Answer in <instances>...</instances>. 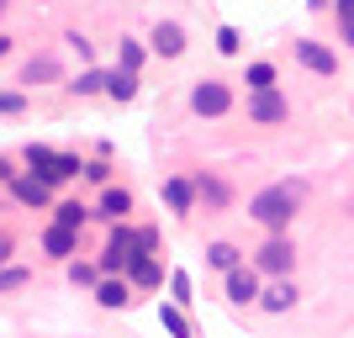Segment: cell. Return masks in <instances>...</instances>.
<instances>
[{
    "mask_svg": "<svg viewBox=\"0 0 354 338\" xmlns=\"http://www.w3.org/2000/svg\"><path fill=\"white\" fill-rule=\"evenodd\" d=\"M233 106V90L222 85V79H201V85L191 90V111L196 117H222Z\"/></svg>",
    "mask_w": 354,
    "mask_h": 338,
    "instance_id": "6",
    "label": "cell"
},
{
    "mask_svg": "<svg viewBox=\"0 0 354 338\" xmlns=\"http://www.w3.org/2000/svg\"><path fill=\"white\" fill-rule=\"evenodd\" d=\"M307 6H312V11H323V6H328V0H307Z\"/></svg>",
    "mask_w": 354,
    "mask_h": 338,
    "instance_id": "35",
    "label": "cell"
},
{
    "mask_svg": "<svg viewBox=\"0 0 354 338\" xmlns=\"http://www.w3.org/2000/svg\"><path fill=\"white\" fill-rule=\"evenodd\" d=\"M127 275H133L138 285H159V259H153V254H133Z\"/></svg>",
    "mask_w": 354,
    "mask_h": 338,
    "instance_id": "14",
    "label": "cell"
},
{
    "mask_svg": "<svg viewBox=\"0 0 354 338\" xmlns=\"http://www.w3.org/2000/svg\"><path fill=\"white\" fill-rule=\"evenodd\" d=\"M164 201H169V212H180V217H185V212H191V201H196V185L191 180H164Z\"/></svg>",
    "mask_w": 354,
    "mask_h": 338,
    "instance_id": "10",
    "label": "cell"
},
{
    "mask_svg": "<svg viewBox=\"0 0 354 338\" xmlns=\"http://www.w3.org/2000/svg\"><path fill=\"white\" fill-rule=\"evenodd\" d=\"M159 323H164L169 338H191V323H185V312H180V307H159Z\"/></svg>",
    "mask_w": 354,
    "mask_h": 338,
    "instance_id": "18",
    "label": "cell"
},
{
    "mask_svg": "<svg viewBox=\"0 0 354 338\" xmlns=\"http://www.w3.org/2000/svg\"><path fill=\"white\" fill-rule=\"evenodd\" d=\"M148 48H153L159 59H180V53H185V27H180V21H159L153 37H148Z\"/></svg>",
    "mask_w": 354,
    "mask_h": 338,
    "instance_id": "8",
    "label": "cell"
},
{
    "mask_svg": "<svg viewBox=\"0 0 354 338\" xmlns=\"http://www.w3.org/2000/svg\"><path fill=\"white\" fill-rule=\"evenodd\" d=\"M333 11H339V21H354V0H333Z\"/></svg>",
    "mask_w": 354,
    "mask_h": 338,
    "instance_id": "30",
    "label": "cell"
},
{
    "mask_svg": "<svg viewBox=\"0 0 354 338\" xmlns=\"http://www.w3.org/2000/svg\"><path fill=\"white\" fill-rule=\"evenodd\" d=\"M0 111H6V117L27 111V95H16V90H0Z\"/></svg>",
    "mask_w": 354,
    "mask_h": 338,
    "instance_id": "27",
    "label": "cell"
},
{
    "mask_svg": "<svg viewBox=\"0 0 354 338\" xmlns=\"http://www.w3.org/2000/svg\"><path fill=\"white\" fill-rule=\"evenodd\" d=\"M59 227H85V206L80 201H59Z\"/></svg>",
    "mask_w": 354,
    "mask_h": 338,
    "instance_id": "23",
    "label": "cell"
},
{
    "mask_svg": "<svg viewBox=\"0 0 354 338\" xmlns=\"http://www.w3.org/2000/svg\"><path fill=\"white\" fill-rule=\"evenodd\" d=\"M69 90H74V95H101V90H106V69H85Z\"/></svg>",
    "mask_w": 354,
    "mask_h": 338,
    "instance_id": "19",
    "label": "cell"
},
{
    "mask_svg": "<svg viewBox=\"0 0 354 338\" xmlns=\"http://www.w3.org/2000/svg\"><path fill=\"white\" fill-rule=\"evenodd\" d=\"M0 180H11V164H6V159H0Z\"/></svg>",
    "mask_w": 354,
    "mask_h": 338,
    "instance_id": "34",
    "label": "cell"
},
{
    "mask_svg": "<svg viewBox=\"0 0 354 338\" xmlns=\"http://www.w3.org/2000/svg\"><path fill=\"white\" fill-rule=\"evenodd\" d=\"M169 301H175V307H191V275H185V270H175V275H169Z\"/></svg>",
    "mask_w": 354,
    "mask_h": 338,
    "instance_id": "22",
    "label": "cell"
},
{
    "mask_svg": "<svg viewBox=\"0 0 354 338\" xmlns=\"http://www.w3.org/2000/svg\"><path fill=\"white\" fill-rule=\"evenodd\" d=\"M16 285H27V270H0V291H16Z\"/></svg>",
    "mask_w": 354,
    "mask_h": 338,
    "instance_id": "29",
    "label": "cell"
},
{
    "mask_svg": "<svg viewBox=\"0 0 354 338\" xmlns=\"http://www.w3.org/2000/svg\"><path fill=\"white\" fill-rule=\"evenodd\" d=\"M0 11H6V0H0Z\"/></svg>",
    "mask_w": 354,
    "mask_h": 338,
    "instance_id": "36",
    "label": "cell"
},
{
    "mask_svg": "<svg viewBox=\"0 0 354 338\" xmlns=\"http://www.w3.org/2000/svg\"><path fill=\"white\" fill-rule=\"evenodd\" d=\"M106 95H111V101H133V95H138V69L106 74Z\"/></svg>",
    "mask_w": 354,
    "mask_h": 338,
    "instance_id": "11",
    "label": "cell"
},
{
    "mask_svg": "<svg viewBox=\"0 0 354 338\" xmlns=\"http://www.w3.org/2000/svg\"><path fill=\"white\" fill-rule=\"evenodd\" d=\"M53 74H59V64H53V59H32L27 69H21V85H37V79H53Z\"/></svg>",
    "mask_w": 354,
    "mask_h": 338,
    "instance_id": "21",
    "label": "cell"
},
{
    "mask_svg": "<svg viewBox=\"0 0 354 338\" xmlns=\"http://www.w3.org/2000/svg\"><path fill=\"white\" fill-rule=\"evenodd\" d=\"M249 117L259 122V127H275V122L291 117V101H286L275 85H270V90H254V95H249Z\"/></svg>",
    "mask_w": 354,
    "mask_h": 338,
    "instance_id": "5",
    "label": "cell"
},
{
    "mask_svg": "<svg viewBox=\"0 0 354 338\" xmlns=\"http://www.w3.org/2000/svg\"><path fill=\"white\" fill-rule=\"evenodd\" d=\"M133 254H143V238H138L133 227H127V222H117V227H111V238H106L101 270H111V275H117V270H127V265H133Z\"/></svg>",
    "mask_w": 354,
    "mask_h": 338,
    "instance_id": "2",
    "label": "cell"
},
{
    "mask_svg": "<svg viewBox=\"0 0 354 338\" xmlns=\"http://www.w3.org/2000/svg\"><path fill=\"white\" fill-rule=\"evenodd\" d=\"M11 191H16V201H21V206H43V201H48V180L32 175V180H16Z\"/></svg>",
    "mask_w": 354,
    "mask_h": 338,
    "instance_id": "12",
    "label": "cell"
},
{
    "mask_svg": "<svg viewBox=\"0 0 354 338\" xmlns=\"http://www.w3.org/2000/svg\"><path fill=\"white\" fill-rule=\"evenodd\" d=\"M296 206H301V180H281V185H265V191L249 201V217L270 233H286L296 217Z\"/></svg>",
    "mask_w": 354,
    "mask_h": 338,
    "instance_id": "1",
    "label": "cell"
},
{
    "mask_svg": "<svg viewBox=\"0 0 354 338\" xmlns=\"http://www.w3.org/2000/svg\"><path fill=\"white\" fill-rule=\"evenodd\" d=\"M196 191L207 196L212 206H222V201H227V185H222V180H201V185H196Z\"/></svg>",
    "mask_w": 354,
    "mask_h": 338,
    "instance_id": "26",
    "label": "cell"
},
{
    "mask_svg": "<svg viewBox=\"0 0 354 338\" xmlns=\"http://www.w3.org/2000/svg\"><path fill=\"white\" fill-rule=\"evenodd\" d=\"M43 249L53 254V259H69V254H74V227H59V222H53L48 238H43Z\"/></svg>",
    "mask_w": 354,
    "mask_h": 338,
    "instance_id": "13",
    "label": "cell"
},
{
    "mask_svg": "<svg viewBox=\"0 0 354 338\" xmlns=\"http://www.w3.org/2000/svg\"><path fill=\"white\" fill-rule=\"evenodd\" d=\"M138 64H143V48H138V43H127V37H122V53H117V69H138Z\"/></svg>",
    "mask_w": 354,
    "mask_h": 338,
    "instance_id": "24",
    "label": "cell"
},
{
    "mask_svg": "<svg viewBox=\"0 0 354 338\" xmlns=\"http://www.w3.org/2000/svg\"><path fill=\"white\" fill-rule=\"evenodd\" d=\"M6 53H11V37H6V32H0V59H6Z\"/></svg>",
    "mask_w": 354,
    "mask_h": 338,
    "instance_id": "33",
    "label": "cell"
},
{
    "mask_svg": "<svg viewBox=\"0 0 354 338\" xmlns=\"http://www.w3.org/2000/svg\"><path fill=\"white\" fill-rule=\"evenodd\" d=\"M243 85H249V90H270V85H275V64H249Z\"/></svg>",
    "mask_w": 354,
    "mask_h": 338,
    "instance_id": "20",
    "label": "cell"
},
{
    "mask_svg": "<svg viewBox=\"0 0 354 338\" xmlns=\"http://www.w3.org/2000/svg\"><path fill=\"white\" fill-rule=\"evenodd\" d=\"M238 48H243L238 27H217V53H238Z\"/></svg>",
    "mask_w": 354,
    "mask_h": 338,
    "instance_id": "25",
    "label": "cell"
},
{
    "mask_svg": "<svg viewBox=\"0 0 354 338\" xmlns=\"http://www.w3.org/2000/svg\"><path fill=\"white\" fill-rule=\"evenodd\" d=\"M69 280H74V285H95V265H80V259H74V265H69Z\"/></svg>",
    "mask_w": 354,
    "mask_h": 338,
    "instance_id": "28",
    "label": "cell"
},
{
    "mask_svg": "<svg viewBox=\"0 0 354 338\" xmlns=\"http://www.w3.org/2000/svg\"><path fill=\"white\" fill-rule=\"evenodd\" d=\"M344 43H349V48H354V21H344Z\"/></svg>",
    "mask_w": 354,
    "mask_h": 338,
    "instance_id": "32",
    "label": "cell"
},
{
    "mask_svg": "<svg viewBox=\"0 0 354 338\" xmlns=\"http://www.w3.org/2000/svg\"><path fill=\"white\" fill-rule=\"evenodd\" d=\"M291 53H296V64H301V69L323 74V79H333V74H339V53H333V48H323L317 37H296Z\"/></svg>",
    "mask_w": 354,
    "mask_h": 338,
    "instance_id": "3",
    "label": "cell"
},
{
    "mask_svg": "<svg viewBox=\"0 0 354 338\" xmlns=\"http://www.w3.org/2000/svg\"><path fill=\"white\" fill-rule=\"evenodd\" d=\"M291 265H296V249H291L286 233H270V243L254 254V270H259V275H286Z\"/></svg>",
    "mask_w": 354,
    "mask_h": 338,
    "instance_id": "4",
    "label": "cell"
},
{
    "mask_svg": "<svg viewBox=\"0 0 354 338\" xmlns=\"http://www.w3.org/2000/svg\"><path fill=\"white\" fill-rule=\"evenodd\" d=\"M227 301H238V307L259 301V270L254 265H233L227 270Z\"/></svg>",
    "mask_w": 354,
    "mask_h": 338,
    "instance_id": "7",
    "label": "cell"
},
{
    "mask_svg": "<svg viewBox=\"0 0 354 338\" xmlns=\"http://www.w3.org/2000/svg\"><path fill=\"white\" fill-rule=\"evenodd\" d=\"M259 307H265V312H291L296 307V285H291V280H275L270 291H259Z\"/></svg>",
    "mask_w": 354,
    "mask_h": 338,
    "instance_id": "9",
    "label": "cell"
},
{
    "mask_svg": "<svg viewBox=\"0 0 354 338\" xmlns=\"http://www.w3.org/2000/svg\"><path fill=\"white\" fill-rule=\"evenodd\" d=\"M127 212H133V196H127V191H106V196H101V217L122 222Z\"/></svg>",
    "mask_w": 354,
    "mask_h": 338,
    "instance_id": "15",
    "label": "cell"
},
{
    "mask_svg": "<svg viewBox=\"0 0 354 338\" xmlns=\"http://www.w3.org/2000/svg\"><path fill=\"white\" fill-rule=\"evenodd\" d=\"M207 265L212 270H233V265H243V254H238V243H212V249H207Z\"/></svg>",
    "mask_w": 354,
    "mask_h": 338,
    "instance_id": "16",
    "label": "cell"
},
{
    "mask_svg": "<svg viewBox=\"0 0 354 338\" xmlns=\"http://www.w3.org/2000/svg\"><path fill=\"white\" fill-rule=\"evenodd\" d=\"M95 301H101V307H127V280H101V285H95Z\"/></svg>",
    "mask_w": 354,
    "mask_h": 338,
    "instance_id": "17",
    "label": "cell"
},
{
    "mask_svg": "<svg viewBox=\"0 0 354 338\" xmlns=\"http://www.w3.org/2000/svg\"><path fill=\"white\" fill-rule=\"evenodd\" d=\"M6 259H11V238L0 233V265H6Z\"/></svg>",
    "mask_w": 354,
    "mask_h": 338,
    "instance_id": "31",
    "label": "cell"
}]
</instances>
